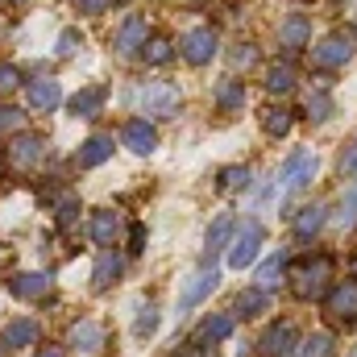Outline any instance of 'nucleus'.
<instances>
[{
    "mask_svg": "<svg viewBox=\"0 0 357 357\" xmlns=\"http://www.w3.org/2000/svg\"><path fill=\"white\" fill-rule=\"evenodd\" d=\"M291 125H295V116H291V108H282V104L262 112V129H266V137H287Z\"/></svg>",
    "mask_w": 357,
    "mask_h": 357,
    "instance_id": "27",
    "label": "nucleus"
},
{
    "mask_svg": "<svg viewBox=\"0 0 357 357\" xmlns=\"http://www.w3.org/2000/svg\"><path fill=\"white\" fill-rule=\"evenodd\" d=\"M354 25H357V4H354Z\"/></svg>",
    "mask_w": 357,
    "mask_h": 357,
    "instance_id": "46",
    "label": "nucleus"
},
{
    "mask_svg": "<svg viewBox=\"0 0 357 357\" xmlns=\"http://www.w3.org/2000/svg\"><path fill=\"white\" fill-rule=\"evenodd\" d=\"M75 349H84V354H96L100 345H104V328L96 324V320H79L75 328H71V337H67Z\"/></svg>",
    "mask_w": 357,
    "mask_h": 357,
    "instance_id": "22",
    "label": "nucleus"
},
{
    "mask_svg": "<svg viewBox=\"0 0 357 357\" xmlns=\"http://www.w3.org/2000/svg\"><path fill=\"white\" fill-rule=\"evenodd\" d=\"M320 229H324V204H307V208H299V216H295V237L307 241V237H316Z\"/></svg>",
    "mask_w": 357,
    "mask_h": 357,
    "instance_id": "23",
    "label": "nucleus"
},
{
    "mask_svg": "<svg viewBox=\"0 0 357 357\" xmlns=\"http://www.w3.org/2000/svg\"><path fill=\"white\" fill-rule=\"evenodd\" d=\"M233 233H237V225H233V216H220V220H216V225L208 229V245H204V262H212V258H216V254H220V250H225L229 241H237ZM229 250H233V245H229Z\"/></svg>",
    "mask_w": 357,
    "mask_h": 357,
    "instance_id": "19",
    "label": "nucleus"
},
{
    "mask_svg": "<svg viewBox=\"0 0 357 357\" xmlns=\"http://www.w3.org/2000/svg\"><path fill=\"white\" fill-rule=\"evenodd\" d=\"M262 307H266V291H258V287H250V291H241V295H237V307H233V312L250 320V316H258Z\"/></svg>",
    "mask_w": 357,
    "mask_h": 357,
    "instance_id": "30",
    "label": "nucleus"
},
{
    "mask_svg": "<svg viewBox=\"0 0 357 357\" xmlns=\"http://www.w3.org/2000/svg\"><path fill=\"white\" fill-rule=\"evenodd\" d=\"M50 274H38V270H25V274H13L8 278V291L17 295V299H42L46 291H50Z\"/></svg>",
    "mask_w": 357,
    "mask_h": 357,
    "instance_id": "14",
    "label": "nucleus"
},
{
    "mask_svg": "<svg viewBox=\"0 0 357 357\" xmlns=\"http://www.w3.org/2000/svg\"><path fill=\"white\" fill-rule=\"evenodd\" d=\"M250 187V167H225L216 178V191H245Z\"/></svg>",
    "mask_w": 357,
    "mask_h": 357,
    "instance_id": "31",
    "label": "nucleus"
},
{
    "mask_svg": "<svg viewBox=\"0 0 357 357\" xmlns=\"http://www.w3.org/2000/svg\"><path fill=\"white\" fill-rule=\"evenodd\" d=\"M33 357H67V354H63L59 345H46V349H38V354H33Z\"/></svg>",
    "mask_w": 357,
    "mask_h": 357,
    "instance_id": "43",
    "label": "nucleus"
},
{
    "mask_svg": "<svg viewBox=\"0 0 357 357\" xmlns=\"http://www.w3.org/2000/svg\"><path fill=\"white\" fill-rule=\"evenodd\" d=\"M178 100H183L178 88H175V84H167V79H146V84H137V88H133V108L142 112V121H146V116H154V121L175 116Z\"/></svg>",
    "mask_w": 357,
    "mask_h": 357,
    "instance_id": "2",
    "label": "nucleus"
},
{
    "mask_svg": "<svg viewBox=\"0 0 357 357\" xmlns=\"http://www.w3.org/2000/svg\"><path fill=\"white\" fill-rule=\"evenodd\" d=\"M324 312H328L337 324H357V278L333 287V291L324 295Z\"/></svg>",
    "mask_w": 357,
    "mask_h": 357,
    "instance_id": "8",
    "label": "nucleus"
},
{
    "mask_svg": "<svg viewBox=\"0 0 357 357\" xmlns=\"http://www.w3.org/2000/svg\"><path fill=\"white\" fill-rule=\"evenodd\" d=\"M129 254H146V225H129Z\"/></svg>",
    "mask_w": 357,
    "mask_h": 357,
    "instance_id": "41",
    "label": "nucleus"
},
{
    "mask_svg": "<svg viewBox=\"0 0 357 357\" xmlns=\"http://www.w3.org/2000/svg\"><path fill=\"white\" fill-rule=\"evenodd\" d=\"M38 337H42L38 320H13V324L4 328V341H8V349H25V345H38Z\"/></svg>",
    "mask_w": 357,
    "mask_h": 357,
    "instance_id": "24",
    "label": "nucleus"
},
{
    "mask_svg": "<svg viewBox=\"0 0 357 357\" xmlns=\"http://www.w3.org/2000/svg\"><path fill=\"white\" fill-rule=\"evenodd\" d=\"M220 287V270L216 266H204L199 274H191V282L183 287V295H178V307L187 312V307H195V303H204L212 291Z\"/></svg>",
    "mask_w": 357,
    "mask_h": 357,
    "instance_id": "11",
    "label": "nucleus"
},
{
    "mask_svg": "<svg viewBox=\"0 0 357 357\" xmlns=\"http://www.w3.org/2000/svg\"><path fill=\"white\" fill-rule=\"evenodd\" d=\"M233 316H225V312H216V316H204L199 320V328H195V337H191V345L195 349H208V354H216V345L220 341H229L233 337Z\"/></svg>",
    "mask_w": 357,
    "mask_h": 357,
    "instance_id": "10",
    "label": "nucleus"
},
{
    "mask_svg": "<svg viewBox=\"0 0 357 357\" xmlns=\"http://www.w3.org/2000/svg\"><path fill=\"white\" fill-rule=\"evenodd\" d=\"M146 33H150V29H146V17H129V21L116 29V42H112V46H116V54L146 50Z\"/></svg>",
    "mask_w": 357,
    "mask_h": 357,
    "instance_id": "16",
    "label": "nucleus"
},
{
    "mask_svg": "<svg viewBox=\"0 0 357 357\" xmlns=\"http://www.w3.org/2000/svg\"><path fill=\"white\" fill-rule=\"evenodd\" d=\"M42 158H46V137H38V133H17L13 137V146H8V167L13 171H29Z\"/></svg>",
    "mask_w": 357,
    "mask_h": 357,
    "instance_id": "9",
    "label": "nucleus"
},
{
    "mask_svg": "<svg viewBox=\"0 0 357 357\" xmlns=\"http://www.w3.org/2000/svg\"><path fill=\"white\" fill-rule=\"evenodd\" d=\"M75 8H79V13H88V17H96V13L112 8V0H75Z\"/></svg>",
    "mask_w": 357,
    "mask_h": 357,
    "instance_id": "42",
    "label": "nucleus"
},
{
    "mask_svg": "<svg viewBox=\"0 0 357 357\" xmlns=\"http://www.w3.org/2000/svg\"><path fill=\"white\" fill-rule=\"evenodd\" d=\"M337 225L341 229H354L357 225V178L345 187V195H341V212H337Z\"/></svg>",
    "mask_w": 357,
    "mask_h": 357,
    "instance_id": "32",
    "label": "nucleus"
},
{
    "mask_svg": "<svg viewBox=\"0 0 357 357\" xmlns=\"http://www.w3.org/2000/svg\"><path fill=\"white\" fill-rule=\"evenodd\" d=\"M258 63V50L250 46V42H241L237 50H233V67H254Z\"/></svg>",
    "mask_w": 357,
    "mask_h": 357,
    "instance_id": "39",
    "label": "nucleus"
},
{
    "mask_svg": "<svg viewBox=\"0 0 357 357\" xmlns=\"http://www.w3.org/2000/svg\"><path fill=\"white\" fill-rule=\"evenodd\" d=\"M183 357H216V354H208V349H195V345H191V349H187Z\"/></svg>",
    "mask_w": 357,
    "mask_h": 357,
    "instance_id": "44",
    "label": "nucleus"
},
{
    "mask_svg": "<svg viewBox=\"0 0 357 357\" xmlns=\"http://www.w3.org/2000/svg\"><path fill=\"white\" fill-rule=\"evenodd\" d=\"M121 142H125L133 154H154V150H158V129H154L150 121L133 116V121H125V129H121Z\"/></svg>",
    "mask_w": 357,
    "mask_h": 357,
    "instance_id": "12",
    "label": "nucleus"
},
{
    "mask_svg": "<svg viewBox=\"0 0 357 357\" xmlns=\"http://www.w3.org/2000/svg\"><path fill=\"white\" fill-rule=\"evenodd\" d=\"M278 46L282 50H303V46H312V21L303 17V13H291L282 25H278Z\"/></svg>",
    "mask_w": 357,
    "mask_h": 357,
    "instance_id": "13",
    "label": "nucleus"
},
{
    "mask_svg": "<svg viewBox=\"0 0 357 357\" xmlns=\"http://www.w3.org/2000/svg\"><path fill=\"white\" fill-rule=\"evenodd\" d=\"M75 212H79V199H75V195H67V199H63V204H59V225H63V229H67V225H71V220H75Z\"/></svg>",
    "mask_w": 357,
    "mask_h": 357,
    "instance_id": "40",
    "label": "nucleus"
},
{
    "mask_svg": "<svg viewBox=\"0 0 357 357\" xmlns=\"http://www.w3.org/2000/svg\"><path fill=\"white\" fill-rule=\"evenodd\" d=\"M108 158H112V137H108V133H91L88 142L79 146V154H75V162H79L84 171L100 167V162H108Z\"/></svg>",
    "mask_w": 357,
    "mask_h": 357,
    "instance_id": "18",
    "label": "nucleus"
},
{
    "mask_svg": "<svg viewBox=\"0 0 357 357\" xmlns=\"http://www.w3.org/2000/svg\"><path fill=\"white\" fill-rule=\"evenodd\" d=\"M333 333H312V337H303L299 341V349H295V357H333Z\"/></svg>",
    "mask_w": 357,
    "mask_h": 357,
    "instance_id": "29",
    "label": "nucleus"
},
{
    "mask_svg": "<svg viewBox=\"0 0 357 357\" xmlns=\"http://www.w3.org/2000/svg\"><path fill=\"white\" fill-rule=\"evenodd\" d=\"M266 91L270 96H287V91H295V67L291 63H274L266 71Z\"/></svg>",
    "mask_w": 357,
    "mask_h": 357,
    "instance_id": "26",
    "label": "nucleus"
},
{
    "mask_svg": "<svg viewBox=\"0 0 357 357\" xmlns=\"http://www.w3.org/2000/svg\"><path fill=\"white\" fill-rule=\"evenodd\" d=\"M262 241H266L262 225H258V220H245V225H241V233H237V241H233V250H229V266H233V270L254 266V262H258V254H262Z\"/></svg>",
    "mask_w": 357,
    "mask_h": 357,
    "instance_id": "6",
    "label": "nucleus"
},
{
    "mask_svg": "<svg viewBox=\"0 0 357 357\" xmlns=\"http://www.w3.org/2000/svg\"><path fill=\"white\" fill-rule=\"evenodd\" d=\"M116 237H121V216H116L112 208L91 212V241L108 250V245H116Z\"/></svg>",
    "mask_w": 357,
    "mask_h": 357,
    "instance_id": "17",
    "label": "nucleus"
},
{
    "mask_svg": "<svg viewBox=\"0 0 357 357\" xmlns=\"http://www.w3.org/2000/svg\"><path fill=\"white\" fill-rule=\"evenodd\" d=\"M354 278H357V254H354Z\"/></svg>",
    "mask_w": 357,
    "mask_h": 357,
    "instance_id": "45",
    "label": "nucleus"
},
{
    "mask_svg": "<svg viewBox=\"0 0 357 357\" xmlns=\"http://www.w3.org/2000/svg\"><path fill=\"white\" fill-rule=\"evenodd\" d=\"M195 4H199V0H195Z\"/></svg>",
    "mask_w": 357,
    "mask_h": 357,
    "instance_id": "47",
    "label": "nucleus"
},
{
    "mask_svg": "<svg viewBox=\"0 0 357 357\" xmlns=\"http://www.w3.org/2000/svg\"><path fill=\"white\" fill-rule=\"evenodd\" d=\"M295 349H299V328L291 320L270 324L262 333V341H258V354L262 357H295Z\"/></svg>",
    "mask_w": 357,
    "mask_h": 357,
    "instance_id": "7",
    "label": "nucleus"
},
{
    "mask_svg": "<svg viewBox=\"0 0 357 357\" xmlns=\"http://www.w3.org/2000/svg\"><path fill=\"white\" fill-rule=\"evenodd\" d=\"M328 278H333V258L316 254V258H307V262H299L291 270V291L299 299H316V295H324Z\"/></svg>",
    "mask_w": 357,
    "mask_h": 357,
    "instance_id": "3",
    "label": "nucleus"
},
{
    "mask_svg": "<svg viewBox=\"0 0 357 357\" xmlns=\"http://www.w3.org/2000/svg\"><path fill=\"white\" fill-rule=\"evenodd\" d=\"M354 54H357V38L354 33H345V29H333L320 46H312V67H320V71H337V67H345Z\"/></svg>",
    "mask_w": 357,
    "mask_h": 357,
    "instance_id": "4",
    "label": "nucleus"
},
{
    "mask_svg": "<svg viewBox=\"0 0 357 357\" xmlns=\"http://www.w3.org/2000/svg\"><path fill=\"white\" fill-rule=\"evenodd\" d=\"M133 333H137V337H154V333H158V307H154V303H146V307L137 312Z\"/></svg>",
    "mask_w": 357,
    "mask_h": 357,
    "instance_id": "34",
    "label": "nucleus"
},
{
    "mask_svg": "<svg viewBox=\"0 0 357 357\" xmlns=\"http://www.w3.org/2000/svg\"><path fill=\"white\" fill-rule=\"evenodd\" d=\"M17 84H21V71L13 63H0V96L4 91H17Z\"/></svg>",
    "mask_w": 357,
    "mask_h": 357,
    "instance_id": "38",
    "label": "nucleus"
},
{
    "mask_svg": "<svg viewBox=\"0 0 357 357\" xmlns=\"http://www.w3.org/2000/svg\"><path fill=\"white\" fill-rule=\"evenodd\" d=\"M303 112H307V121H316V125H320V121H328L333 100H328L324 91H316V96H307V108H303Z\"/></svg>",
    "mask_w": 357,
    "mask_h": 357,
    "instance_id": "35",
    "label": "nucleus"
},
{
    "mask_svg": "<svg viewBox=\"0 0 357 357\" xmlns=\"http://www.w3.org/2000/svg\"><path fill=\"white\" fill-rule=\"evenodd\" d=\"M216 50H220V38H216V29H212V25H195V29H187V33H183V42H178V54H183L191 67L212 63V59H216Z\"/></svg>",
    "mask_w": 357,
    "mask_h": 357,
    "instance_id": "5",
    "label": "nucleus"
},
{
    "mask_svg": "<svg viewBox=\"0 0 357 357\" xmlns=\"http://www.w3.org/2000/svg\"><path fill=\"white\" fill-rule=\"evenodd\" d=\"M59 100H63L59 79H33V84H29V108H38V112H50Z\"/></svg>",
    "mask_w": 357,
    "mask_h": 357,
    "instance_id": "20",
    "label": "nucleus"
},
{
    "mask_svg": "<svg viewBox=\"0 0 357 357\" xmlns=\"http://www.w3.org/2000/svg\"><path fill=\"white\" fill-rule=\"evenodd\" d=\"M142 54H146V63H150V67H162V63H171V54H175V50H171V42H167V38H150V46H146Z\"/></svg>",
    "mask_w": 357,
    "mask_h": 357,
    "instance_id": "33",
    "label": "nucleus"
},
{
    "mask_svg": "<svg viewBox=\"0 0 357 357\" xmlns=\"http://www.w3.org/2000/svg\"><path fill=\"white\" fill-rule=\"evenodd\" d=\"M25 125V112H17L13 104H0V133H21Z\"/></svg>",
    "mask_w": 357,
    "mask_h": 357,
    "instance_id": "36",
    "label": "nucleus"
},
{
    "mask_svg": "<svg viewBox=\"0 0 357 357\" xmlns=\"http://www.w3.org/2000/svg\"><path fill=\"white\" fill-rule=\"evenodd\" d=\"M216 104H220L225 112L245 108V84H241V79H225V84L216 88Z\"/></svg>",
    "mask_w": 357,
    "mask_h": 357,
    "instance_id": "28",
    "label": "nucleus"
},
{
    "mask_svg": "<svg viewBox=\"0 0 357 357\" xmlns=\"http://www.w3.org/2000/svg\"><path fill=\"white\" fill-rule=\"evenodd\" d=\"M287 278H291V266H287V258L278 254V258H270V262H262V266H258L254 287H258V291H274V287H282Z\"/></svg>",
    "mask_w": 357,
    "mask_h": 357,
    "instance_id": "21",
    "label": "nucleus"
},
{
    "mask_svg": "<svg viewBox=\"0 0 357 357\" xmlns=\"http://www.w3.org/2000/svg\"><path fill=\"white\" fill-rule=\"evenodd\" d=\"M121 270H125L121 254H116V250H104V254L96 258V266H91V291H108V287L121 278Z\"/></svg>",
    "mask_w": 357,
    "mask_h": 357,
    "instance_id": "15",
    "label": "nucleus"
},
{
    "mask_svg": "<svg viewBox=\"0 0 357 357\" xmlns=\"http://www.w3.org/2000/svg\"><path fill=\"white\" fill-rule=\"evenodd\" d=\"M79 46H84V38H79V29H63V33H59V46H54V50H59V54L67 59V54H75Z\"/></svg>",
    "mask_w": 357,
    "mask_h": 357,
    "instance_id": "37",
    "label": "nucleus"
},
{
    "mask_svg": "<svg viewBox=\"0 0 357 357\" xmlns=\"http://www.w3.org/2000/svg\"><path fill=\"white\" fill-rule=\"evenodd\" d=\"M316 171H320V158H316V150H291V154H287V162L278 167L274 183H270L266 199H270V195H291V191H303V187H312Z\"/></svg>",
    "mask_w": 357,
    "mask_h": 357,
    "instance_id": "1",
    "label": "nucleus"
},
{
    "mask_svg": "<svg viewBox=\"0 0 357 357\" xmlns=\"http://www.w3.org/2000/svg\"><path fill=\"white\" fill-rule=\"evenodd\" d=\"M104 100H108L104 88H84L71 96V112L75 116H96V112H104Z\"/></svg>",
    "mask_w": 357,
    "mask_h": 357,
    "instance_id": "25",
    "label": "nucleus"
}]
</instances>
